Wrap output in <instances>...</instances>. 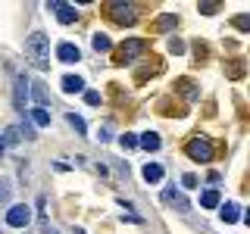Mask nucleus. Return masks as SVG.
I'll return each mask as SVG.
<instances>
[{
	"label": "nucleus",
	"mask_w": 250,
	"mask_h": 234,
	"mask_svg": "<svg viewBox=\"0 0 250 234\" xmlns=\"http://www.w3.org/2000/svg\"><path fill=\"white\" fill-rule=\"evenodd\" d=\"M28 119L35 122L38 128H47V125H50V113H47V109H41V106H38V109H31V113H28Z\"/></svg>",
	"instance_id": "obj_14"
},
{
	"label": "nucleus",
	"mask_w": 250,
	"mask_h": 234,
	"mask_svg": "<svg viewBox=\"0 0 250 234\" xmlns=\"http://www.w3.org/2000/svg\"><path fill=\"white\" fill-rule=\"evenodd\" d=\"M144 181L147 184H160L163 181V166L160 162H147L144 166Z\"/></svg>",
	"instance_id": "obj_11"
},
{
	"label": "nucleus",
	"mask_w": 250,
	"mask_h": 234,
	"mask_svg": "<svg viewBox=\"0 0 250 234\" xmlns=\"http://www.w3.org/2000/svg\"><path fill=\"white\" fill-rule=\"evenodd\" d=\"M185 150H188L191 159H197V162H209V159H213V144H209L207 137H191Z\"/></svg>",
	"instance_id": "obj_2"
},
{
	"label": "nucleus",
	"mask_w": 250,
	"mask_h": 234,
	"mask_svg": "<svg viewBox=\"0 0 250 234\" xmlns=\"http://www.w3.org/2000/svg\"><path fill=\"white\" fill-rule=\"evenodd\" d=\"M31 222V209L25 203H19V206H10V213H6V225H13V228H25Z\"/></svg>",
	"instance_id": "obj_4"
},
{
	"label": "nucleus",
	"mask_w": 250,
	"mask_h": 234,
	"mask_svg": "<svg viewBox=\"0 0 250 234\" xmlns=\"http://www.w3.org/2000/svg\"><path fill=\"white\" fill-rule=\"evenodd\" d=\"M200 206H203V209H213V206H219V191H213V187H209V191H203Z\"/></svg>",
	"instance_id": "obj_16"
},
{
	"label": "nucleus",
	"mask_w": 250,
	"mask_h": 234,
	"mask_svg": "<svg viewBox=\"0 0 250 234\" xmlns=\"http://www.w3.org/2000/svg\"><path fill=\"white\" fill-rule=\"evenodd\" d=\"M66 119H69V125H72V128L78 131V135H84V131H88V125H84V119H82L78 113H69Z\"/></svg>",
	"instance_id": "obj_19"
},
{
	"label": "nucleus",
	"mask_w": 250,
	"mask_h": 234,
	"mask_svg": "<svg viewBox=\"0 0 250 234\" xmlns=\"http://www.w3.org/2000/svg\"><path fill=\"white\" fill-rule=\"evenodd\" d=\"M3 140H6V144H16V140H19V131H16V128H6L3 131Z\"/></svg>",
	"instance_id": "obj_26"
},
{
	"label": "nucleus",
	"mask_w": 250,
	"mask_h": 234,
	"mask_svg": "<svg viewBox=\"0 0 250 234\" xmlns=\"http://www.w3.org/2000/svg\"><path fill=\"white\" fill-rule=\"evenodd\" d=\"M6 153V140H3V135H0V156Z\"/></svg>",
	"instance_id": "obj_31"
},
{
	"label": "nucleus",
	"mask_w": 250,
	"mask_h": 234,
	"mask_svg": "<svg viewBox=\"0 0 250 234\" xmlns=\"http://www.w3.org/2000/svg\"><path fill=\"white\" fill-rule=\"evenodd\" d=\"M229 75L231 78H241V75H244V62H231V66H229Z\"/></svg>",
	"instance_id": "obj_24"
},
{
	"label": "nucleus",
	"mask_w": 250,
	"mask_h": 234,
	"mask_svg": "<svg viewBox=\"0 0 250 234\" xmlns=\"http://www.w3.org/2000/svg\"><path fill=\"white\" fill-rule=\"evenodd\" d=\"M28 88H31V97H35L38 103H41V109H44V103H50V94H47V88H44V81H31Z\"/></svg>",
	"instance_id": "obj_12"
},
{
	"label": "nucleus",
	"mask_w": 250,
	"mask_h": 234,
	"mask_svg": "<svg viewBox=\"0 0 250 234\" xmlns=\"http://www.w3.org/2000/svg\"><path fill=\"white\" fill-rule=\"evenodd\" d=\"M47 10H50L53 16H57V19L62 22V25H72V22L78 19V13H75V6H69V3H60V0H53L50 6H47Z\"/></svg>",
	"instance_id": "obj_6"
},
{
	"label": "nucleus",
	"mask_w": 250,
	"mask_h": 234,
	"mask_svg": "<svg viewBox=\"0 0 250 234\" xmlns=\"http://www.w3.org/2000/svg\"><path fill=\"white\" fill-rule=\"evenodd\" d=\"M169 53L182 57V53H185V41H178V38H169Z\"/></svg>",
	"instance_id": "obj_21"
},
{
	"label": "nucleus",
	"mask_w": 250,
	"mask_h": 234,
	"mask_svg": "<svg viewBox=\"0 0 250 234\" xmlns=\"http://www.w3.org/2000/svg\"><path fill=\"white\" fill-rule=\"evenodd\" d=\"M178 25V16H160V22H156V31H169V28H175Z\"/></svg>",
	"instance_id": "obj_18"
},
{
	"label": "nucleus",
	"mask_w": 250,
	"mask_h": 234,
	"mask_svg": "<svg viewBox=\"0 0 250 234\" xmlns=\"http://www.w3.org/2000/svg\"><path fill=\"white\" fill-rule=\"evenodd\" d=\"M13 197V184H10V178H0V206H6Z\"/></svg>",
	"instance_id": "obj_17"
},
{
	"label": "nucleus",
	"mask_w": 250,
	"mask_h": 234,
	"mask_svg": "<svg viewBox=\"0 0 250 234\" xmlns=\"http://www.w3.org/2000/svg\"><path fill=\"white\" fill-rule=\"evenodd\" d=\"M22 131H25V137H35V128H31L28 122H22Z\"/></svg>",
	"instance_id": "obj_29"
},
{
	"label": "nucleus",
	"mask_w": 250,
	"mask_h": 234,
	"mask_svg": "<svg viewBox=\"0 0 250 234\" xmlns=\"http://www.w3.org/2000/svg\"><path fill=\"white\" fill-rule=\"evenodd\" d=\"M238 215H241V206L238 203H222V222H238Z\"/></svg>",
	"instance_id": "obj_15"
},
{
	"label": "nucleus",
	"mask_w": 250,
	"mask_h": 234,
	"mask_svg": "<svg viewBox=\"0 0 250 234\" xmlns=\"http://www.w3.org/2000/svg\"><path fill=\"white\" fill-rule=\"evenodd\" d=\"M119 144L125 147V150H135V147H138V137H135V135H125V137L119 140Z\"/></svg>",
	"instance_id": "obj_23"
},
{
	"label": "nucleus",
	"mask_w": 250,
	"mask_h": 234,
	"mask_svg": "<svg viewBox=\"0 0 250 234\" xmlns=\"http://www.w3.org/2000/svg\"><path fill=\"white\" fill-rule=\"evenodd\" d=\"M41 234H60V231L53 228V225H41Z\"/></svg>",
	"instance_id": "obj_30"
},
{
	"label": "nucleus",
	"mask_w": 250,
	"mask_h": 234,
	"mask_svg": "<svg viewBox=\"0 0 250 234\" xmlns=\"http://www.w3.org/2000/svg\"><path fill=\"white\" fill-rule=\"evenodd\" d=\"M84 103H91V106H100V94H97V91H84Z\"/></svg>",
	"instance_id": "obj_22"
},
{
	"label": "nucleus",
	"mask_w": 250,
	"mask_h": 234,
	"mask_svg": "<svg viewBox=\"0 0 250 234\" xmlns=\"http://www.w3.org/2000/svg\"><path fill=\"white\" fill-rule=\"evenodd\" d=\"M234 25H238L241 31H247V28H250V19H247L244 13H241V16H234Z\"/></svg>",
	"instance_id": "obj_25"
},
{
	"label": "nucleus",
	"mask_w": 250,
	"mask_h": 234,
	"mask_svg": "<svg viewBox=\"0 0 250 234\" xmlns=\"http://www.w3.org/2000/svg\"><path fill=\"white\" fill-rule=\"evenodd\" d=\"M25 50H28V57L38 62V66H44L47 62V35H41V31H35V35L25 41Z\"/></svg>",
	"instance_id": "obj_3"
},
{
	"label": "nucleus",
	"mask_w": 250,
	"mask_h": 234,
	"mask_svg": "<svg viewBox=\"0 0 250 234\" xmlns=\"http://www.w3.org/2000/svg\"><path fill=\"white\" fill-rule=\"evenodd\" d=\"M182 184L185 187H197V175H191V172H188V175L182 178Z\"/></svg>",
	"instance_id": "obj_27"
},
{
	"label": "nucleus",
	"mask_w": 250,
	"mask_h": 234,
	"mask_svg": "<svg viewBox=\"0 0 250 234\" xmlns=\"http://www.w3.org/2000/svg\"><path fill=\"white\" fill-rule=\"evenodd\" d=\"M216 10H219V3H200V13H207V16L216 13Z\"/></svg>",
	"instance_id": "obj_28"
},
{
	"label": "nucleus",
	"mask_w": 250,
	"mask_h": 234,
	"mask_svg": "<svg viewBox=\"0 0 250 234\" xmlns=\"http://www.w3.org/2000/svg\"><path fill=\"white\" fill-rule=\"evenodd\" d=\"M138 147H144V150H160L163 147V140H160V135H156V131H144V135L138 137Z\"/></svg>",
	"instance_id": "obj_10"
},
{
	"label": "nucleus",
	"mask_w": 250,
	"mask_h": 234,
	"mask_svg": "<svg viewBox=\"0 0 250 234\" xmlns=\"http://www.w3.org/2000/svg\"><path fill=\"white\" fill-rule=\"evenodd\" d=\"M25 100H28V81H25V75H19L16 78V109H25Z\"/></svg>",
	"instance_id": "obj_8"
},
{
	"label": "nucleus",
	"mask_w": 250,
	"mask_h": 234,
	"mask_svg": "<svg viewBox=\"0 0 250 234\" xmlns=\"http://www.w3.org/2000/svg\"><path fill=\"white\" fill-rule=\"evenodd\" d=\"M106 16L116 22V25H135V22H138V10L131 3H122V0L106 3Z\"/></svg>",
	"instance_id": "obj_1"
},
{
	"label": "nucleus",
	"mask_w": 250,
	"mask_h": 234,
	"mask_svg": "<svg viewBox=\"0 0 250 234\" xmlns=\"http://www.w3.org/2000/svg\"><path fill=\"white\" fill-rule=\"evenodd\" d=\"M109 47H113V44H109L106 35H94V50H97V53H106Z\"/></svg>",
	"instance_id": "obj_20"
},
{
	"label": "nucleus",
	"mask_w": 250,
	"mask_h": 234,
	"mask_svg": "<svg viewBox=\"0 0 250 234\" xmlns=\"http://www.w3.org/2000/svg\"><path fill=\"white\" fill-rule=\"evenodd\" d=\"M62 91H66V94H78V91H84V81L78 75H66V78H62Z\"/></svg>",
	"instance_id": "obj_13"
},
{
	"label": "nucleus",
	"mask_w": 250,
	"mask_h": 234,
	"mask_svg": "<svg viewBox=\"0 0 250 234\" xmlns=\"http://www.w3.org/2000/svg\"><path fill=\"white\" fill-rule=\"evenodd\" d=\"M57 57L62 62H78V59H82V50H78L75 44H60L57 47Z\"/></svg>",
	"instance_id": "obj_9"
},
{
	"label": "nucleus",
	"mask_w": 250,
	"mask_h": 234,
	"mask_svg": "<svg viewBox=\"0 0 250 234\" xmlns=\"http://www.w3.org/2000/svg\"><path fill=\"white\" fill-rule=\"evenodd\" d=\"M163 200H166V203H169V206H175V209H178V213H188V209H191V203H188V197H185V194H182V191H178V187H175V184H169V187H166V191H163Z\"/></svg>",
	"instance_id": "obj_5"
},
{
	"label": "nucleus",
	"mask_w": 250,
	"mask_h": 234,
	"mask_svg": "<svg viewBox=\"0 0 250 234\" xmlns=\"http://www.w3.org/2000/svg\"><path fill=\"white\" fill-rule=\"evenodd\" d=\"M144 47H147V41H141V38H131V41H125L122 44V50H119V59H135L138 53H144Z\"/></svg>",
	"instance_id": "obj_7"
}]
</instances>
